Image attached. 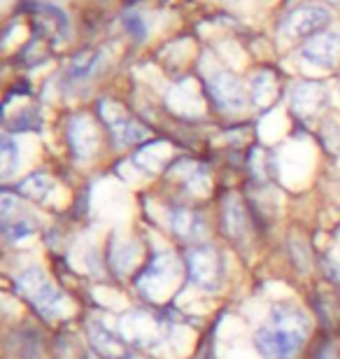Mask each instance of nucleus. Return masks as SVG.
<instances>
[{"label": "nucleus", "mask_w": 340, "mask_h": 359, "mask_svg": "<svg viewBox=\"0 0 340 359\" xmlns=\"http://www.w3.org/2000/svg\"><path fill=\"white\" fill-rule=\"evenodd\" d=\"M310 320L292 306L273 308L271 318L257 332V350L264 359H292L306 343Z\"/></svg>", "instance_id": "obj_1"}, {"label": "nucleus", "mask_w": 340, "mask_h": 359, "mask_svg": "<svg viewBox=\"0 0 340 359\" xmlns=\"http://www.w3.org/2000/svg\"><path fill=\"white\" fill-rule=\"evenodd\" d=\"M17 287L45 318L54 320L68 313V299L40 269H28L21 273Z\"/></svg>", "instance_id": "obj_2"}, {"label": "nucleus", "mask_w": 340, "mask_h": 359, "mask_svg": "<svg viewBox=\"0 0 340 359\" xmlns=\"http://www.w3.org/2000/svg\"><path fill=\"white\" fill-rule=\"evenodd\" d=\"M331 24V12L324 5H301L280 24L289 38H315Z\"/></svg>", "instance_id": "obj_3"}, {"label": "nucleus", "mask_w": 340, "mask_h": 359, "mask_svg": "<svg viewBox=\"0 0 340 359\" xmlns=\"http://www.w3.org/2000/svg\"><path fill=\"white\" fill-rule=\"evenodd\" d=\"M179 262L172 255H158L151 266L144 273V278L140 280V287L144 294H149L151 299H163L168 297L175 287L179 278Z\"/></svg>", "instance_id": "obj_4"}, {"label": "nucleus", "mask_w": 340, "mask_h": 359, "mask_svg": "<svg viewBox=\"0 0 340 359\" xmlns=\"http://www.w3.org/2000/svg\"><path fill=\"white\" fill-rule=\"evenodd\" d=\"M208 91H210V96H212L215 103L226 112L243 110L245 103H247L243 82L238 80L233 73H226V70H219V73H215L212 77H210Z\"/></svg>", "instance_id": "obj_5"}, {"label": "nucleus", "mask_w": 340, "mask_h": 359, "mask_svg": "<svg viewBox=\"0 0 340 359\" xmlns=\"http://www.w3.org/2000/svg\"><path fill=\"white\" fill-rule=\"evenodd\" d=\"M301 59L315 68L331 70L340 61V33H320L301 47Z\"/></svg>", "instance_id": "obj_6"}, {"label": "nucleus", "mask_w": 340, "mask_h": 359, "mask_svg": "<svg viewBox=\"0 0 340 359\" xmlns=\"http://www.w3.org/2000/svg\"><path fill=\"white\" fill-rule=\"evenodd\" d=\"M186 271L193 285L203 290H217L219 287V257L208 248L191 250L186 255Z\"/></svg>", "instance_id": "obj_7"}, {"label": "nucleus", "mask_w": 340, "mask_h": 359, "mask_svg": "<svg viewBox=\"0 0 340 359\" xmlns=\"http://www.w3.org/2000/svg\"><path fill=\"white\" fill-rule=\"evenodd\" d=\"M68 138H70V147H72V154L77 159H89L93 154V149L98 145V133H96V126L91 124L89 117L79 114L70 121L68 126Z\"/></svg>", "instance_id": "obj_8"}, {"label": "nucleus", "mask_w": 340, "mask_h": 359, "mask_svg": "<svg viewBox=\"0 0 340 359\" xmlns=\"http://www.w3.org/2000/svg\"><path fill=\"white\" fill-rule=\"evenodd\" d=\"M124 325V334L131 343H137V346H158L161 341V332H158L156 322L149 318V315L142 313H133L121 322Z\"/></svg>", "instance_id": "obj_9"}, {"label": "nucleus", "mask_w": 340, "mask_h": 359, "mask_svg": "<svg viewBox=\"0 0 340 359\" xmlns=\"http://www.w3.org/2000/svg\"><path fill=\"white\" fill-rule=\"evenodd\" d=\"M324 103H327V91H324L322 84L303 82L292 93V105L299 114H313L320 110Z\"/></svg>", "instance_id": "obj_10"}, {"label": "nucleus", "mask_w": 340, "mask_h": 359, "mask_svg": "<svg viewBox=\"0 0 340 359\" xmlns=\"http://www.w3.org/2000/svg\"><path fill=\"white\" fill-rule=\"evenodd\" d=\"M89 336H91L93 348H96L105 359H131V353H128V348L119 339H114V336L107 332L105 327L91 325L89 327Z\"/></svg>", "instance_id": "obj_11"}, {"label": "nucleus", "mask_w": 340, "mask_h": 359, "mask_svg": "<svg viewBox=\"0 0 340 359\" xmlns=\"http://www.w3.org/2000/svg\"><path fill=\"white\" fill-rule=\"evenodd\" d=\"M107 124H110L112 135L121 142V145H133V142H140L149 135L147 128H144L142 124H137L135 119H128V117L110 119Z\"/></svg>", "instance_id": "obj_12"}, {"label": "nucleus", "mask_w": 340, "mask_h": 359, "mask_svg": "<svg viewBox=\"0 0 340 359\" xmlns=\"http://www.w3.org/2000/svg\"><path fill=\"white\" fill-rule=\"evenodd\" d=\"M224 226H226L229 236H233V238H243L245 231H247L243 203L236 196H229V201L224 203Z\"/></svg>", "instance_id": "obj_13"}, {"label": "nucleus", "mask_w": 340, "mask_h": 359, "mask_svg": "<svg viewBox=\"0 0 340 359\" xmlns=\"http://www.w3.org/2000/svg\"><path fill=\"white\" fill-rule=\"evenodd\" d=\"M170 226H172V231L179 233L182 238H196L200 233V229H203V222L191 210H175L170 217Z\"/></svg>", "instance_id": "obj_14"}, {"label": "nucleus", "mask_w": 340, "mask_h": 359, "mask_svg": "<svg viewBox=\"0 0 340 359\" xmlns=\"http://www.w3.org/2000/svg\"><path fill=\"white\" fill-rule=\"evenodd\" d=\"M100 63V52H82L77 54L75 59L70 63V70H68V77L70 80H86L96 73Z\"/></svg>", "instance_id": "obj_15"}, {"label": "nucleus", "mask_w": 340, "mask_h": 359, "mask_svg": "<svg viewBox=\"0 0 340 359\" xmlns=\"http://www.w3.org/2000/svg\"><path fill=\"white\" fill-rule=\"evenodd\" d=\"M52 187H54L52 177L40 173V175H31V177H26L24 182L19 184V191L24 194V196H28V198H42V196H47Z\"/></svg>", "instance_id": "obj_16"}, {"label": "nucleus", "mask_w": 340, "mask_h": 359, "mask_svg": "<svg viewBox=\"0 0 340 359\" xmlns=\"http://www.w3.org/2000/svg\"><path fill=\"white\" fill-rule=\"evenodd\" d=\"M252 96H254L257 105H268L275 96V80L271 73H259L252 82Z\"/></svg>", "instance_id": "obj_17"}, {"label": "nucleus", "mask_w": 340, "mask_h": 359, "mask_svg": "<svg viewBox=\"0 0 340 359\" xmlns=\"http://www.w3.org/2000/svg\"><path fill=\"white\" fill-rule=\"evenodd\" d=\"M0 154H3V175L10 177L14 170L19 168V147L17 142L12 138H3V149H0Z\"/></svg>", "instance_id": "obj_18"}, {"label": "nucleus", "mask_w": 340, "mask_h": 359, "mask_svg": "<svg viewBox=\"0 0 340 359\" xmlns=\"http://www.w3.org/2000/svg\"><path fill=\"white\" fill-rule=\"evenodd\" d=\"M124 26H126V31L133 35L135 40H144V35H147V26H144V21L140 14H126L124 17Z\"/></svg>", "instance_id": "obj_19"}, {"label": "nucleus", "mask_w": 340, "mask_h": 359, "mask_svg": "<svg viewBox=\"0 0 340 359\" xmlns=\"http://www.w3.org/2000/svg\"><path fill=\"white\" fill-rule=\"evenodd\" d=\"M7 233H10L12 238H21V236H28V233H33V226L28 224V222H17V224L7 226Z\"/></svg>", "instance_id": "obj_20"}, {"label": "nucleus", "mask_w": 340, "mask_h": 359, "mask_svg": "<svg viewBox=\"0 0 340 359\" xmlns=\"http://www.w3.org/2000/svg\"><path fill=\"white\" fill-rule=\"evenodd\" d=\"M331 3H338L340 5V0H331Z\"/></svg>", "instance_id": "obj_21"}]
</instances>
